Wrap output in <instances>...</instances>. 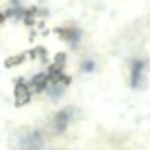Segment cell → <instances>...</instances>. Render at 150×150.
I'll return each mask as SVG.
<instances>
[{
    "instance_id": "cell-5",
    "label": "cell",
    "mask_w": 150,
    "mask_h": 150,
    "mask_svg": "<svg viewBox=\"0 0 150 150\" xmlns=\"http://www.w3.org/2000/svg\"><path fill=\"white\" fill-rule=\"evenodd\" d=\"M47 84H49V76H45V74H37L36 78H33V81H31V87L36 92H40L42 89H45Z\"/></svg>"
},
{
    "instance_id": "cell-3",
    "label": "cell",
    "mask_w": 150,
    "mask_h": 150,
    "mask_svg": "<svg viewBox=\"0 0 150 150\" xmlns=\"http://www.w3.org/2000/svg\"><path fill=\"white\" fill-rule=\"evenodd\" d=\"M144 71H145V63L142 60H134L131 63V87L132 89H137L142 84Z\"/></svg>"
},
{
    "instance_id": "cell-2",
    "label": "cell",
    "mask_w": 150,
    "mask_h": 150,
    "mask_svg": "<svg viewBox=\"0 0 150 150\" xmlns=\"http://www.w3.org/2000/svg\"><path fill=\"white\" fill-rule=\"evenodd\" d=\"M71 116H73V110H71V108L60 110L58 113L55 115V118H53V123H52L53 131L58 132V134H63L66 129H68V124H69Z\"/></svg>"
},
{
    "instance_id": "cell-1",
    "label": "cell",
    "mask_w": 150,
    "mask_h": 150,
    "mask_svg": "<svg viewBox=\"0 0 150 150\" xmlns=\"http://www.w3.org/2000/svg\"><path fill=\"white\" fill-rule=\"evenodd\" d=\"M44 145L42 136H40L39 131H31V132L24 134L20 139V145L18 149L20 150H40Z\"/></svg>"
},
{
    "instance_id": "cell-7",
    "label": "cell",
    "mask_w": 150,
    "mask_h": 150,
    "mask_svg": "<svg viewBox=\"0 0 150 150\" xmlns=\"http://www.w3.org/2000/svg\"><path fill=\"white\" fill-rule=\"evenodd\" d=\"M92 68H94V62H87V63L84 65V69H86V71H91Z\"/></svg>"
},
{
    "instance_id": "cell-4",
    "label": "cell",
    "mask_w": 150,
    "mask_h": 150,
    "mask_svg": "<svg viewBox=\"0 0 150 150\" xmlns=\"http://www.w3.org/2000/svg\"><path fill=\"white\" fill-rule=\"evenodd\" d=\"M29 97H31L29 86L24 84V82H20V84L16 86V89H15V98H16V103L18 105L26 103V102L29 100Z\"/></svg>"
},
{
    "instance_id": "cell-6",
    "label": "cell",
    "mask_w": 150,
    "mask_h": 150,
    "mask_svg": "<svg viewBox=\"0 0 150 150\" xmlns=\"http://www.w3.org/2000/svg\"><path fill=\"white\" fill-rule=\"evenodd\" d=\"M65 37L73 44V45H76V44L79 42V39H81V33H79L78 29H74V28H73V29H66L65 31Z\"/></svg>"
}]
</instances>
